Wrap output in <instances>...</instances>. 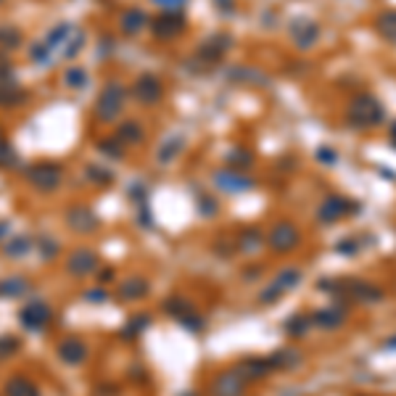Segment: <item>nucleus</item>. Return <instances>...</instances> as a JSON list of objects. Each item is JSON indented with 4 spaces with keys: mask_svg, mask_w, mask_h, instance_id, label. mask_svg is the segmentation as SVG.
I'll return each mask as SVG.
<instances>
[{
    "mask_svg": "<svg viewBox=\"0 0 396 396\" xmlns=\"http://www.w3.org/2000/svg\"><path fill=\"white\" fill-rule=\"evenodd\" d=\"M217 185H219V188H225L228 193H238V190L254 188V180L243 177V175H235V172H219V175H217Z\"/></svg>",
    "mask_w": 396,
    "mask_h": 396,
    "instance_id": "f8f14e48",
    "label": "nucleus"
},
{
    "mask_svg": "<svg viewBox=\"0 0 396 396\" xmlns=\"http://www.w3.org/2000/svg\"><path fill=\"white\" fill-rule=\"evenodd\" d=\"M138 98L146 100V103H156L158 98H161V85H158L156 77H151V74H146V77L138 82Z\"/></svg>",
    "mask_w": 396,
    "mask_h": 396,
    "instance_id": "2eb2a0df",
    "label": "nucleus"
},
{
    "mask_svg": "<svg viewBox=\"0 0 396 396\" xmlns=\"http://www.w3.org/2000/svg\"><path fill=\"white\" fill-rule=\"evenodd\" d=\"M375 30L378 35L383 40H388V42H396V11H383V13H378L375 19Z\"/></svg>",
    "mask_w": 396,
    "mask_h": 396,
    "instance_id": "ddd939ff",
    "label": "nucleus"
},
{
    "mask_svg": "<svg viewBox=\"0 0 396 396\" xmlns=\"http://www.w3.org/2000/svg\"><path fill=\"white\" fill-rule=\"evenodd\" d=\"M32 180L37 182V188L42 190H50V188H56L59 185V169L56 167H48V164H42V167L37 169H32Z\"/></svg>",
    "mask_w": 396,
    "mask_h": 396,
    "instance_id": "4468645a",
    "label": "nucleus"
},
{
    "mask_svg": "<svg viewBox=\"0 0 396 396\" xmlns=\"http://www.w3.org/2000/svg\"><path fill=\"white\" fill-rule=\"evenodd\" d=\"M167 312H169V315H175V317H180V320H182L185 315H190V312H193V307H190L188 301H180V298H172V301L167 304Z\"/></svg>",
    "mask_w": 396,
    "mask_h": 396,
    "instance_id": "b1692460",
    "label": "nucleus"
},
{
    "mask_svg": "<svg viewBox=\"0 0 396 396\" xmlns=\"http://www.w3.org/2000/svg\"><path fill=\"white\" fill-rule=\"evenodd\" d=\"M24 291H27V283H24L21 277H8V280L0 283V296L16 298V296H21Z\"/></svg>",
    "mask_w": 396,
    "mask_h": 396,
    "instance_id": "a211bd4d",
    "label": "nucleus"
},
{
    "mask_svg": "<svg viewBox=\"0 0 396 396\" xmlns=\"http://www.w3.org/2000/svg\"><path fill=\"white\" fill-rule=\"evenodd\" d=\"M122 132H124V138H127V140H132V143H135V140H140L138 124H127V127L122 129ZM122 132H119V135H122Z\"/></svg>",
    "mask_w": 396,
    "mask_h": 396,
    "instance_id": "bb28decb",
    "label": "nucleus"
},
{
    "mask_svg": "<svg viewBox=\"0 0 396 396\" xmlns=\"http://www.w3.org/2000/svg\"><path fill=\"white\" fill-rule=\"evenodd\" d=\"M6 396H40V391L27 378H11L6 383Z\"/></svg>",
    "mask_w": 396,
    "mask_h": 396,
    "instance_id": "dca6fc26",
    "label": "nucleus"
},
{
    "mask_svg": "<svg viewBox=\"0 0 396 396\" xmlns=\"http://www.w3.org/2000/svg\"><path fill=\"white\" fill-rule=\"evenodd\" d=\"M182 27H185V19H182V13H177V11H164V16L156 21V35L172 37V35H177Z\"/></svg>",
    "mask_w": 396,
    "mask_h": 396,
    "instance_id": "9b49d317",
    "label": "nucleus"
},
{
    "mask_svg": "<svg viewBox=\"0 0 396 396\" xmlns=\"http://www.w3.org/2000/svg\"><path fill=\"white\" fill-rule=\"evenodd\" d=\"M59 356L66 365H79L85 356H88V346L79 341V338H66L59 344Z\"/></svg>",
    "mask_w": 396,
    "mask_h": 396,
    "instance_id": "1a4fd4ad",
    "label": "nucleus"
},
{
    "mask_svg": "<svg viewBox=\"0 0 396 396\" xmlns=\"http://www.w3.org/2000/svg\"><path fill=\"white\" fill-rule=\"evenodd\" d=\"M122 24H124V32H127V35H135L138 30H143L146 16H143L140 11H127V13H124V19H122Z\"/></svg>",
    "mask_w": 396,
    "mask_h": 396,
    "instance_id": "412c9836",
    "label": "nucleus"
},
{
    "mask_svg": "<svg viewBox=\"0 0 396 396\" xmlns=\"http://www.w3.org/2000/svg\"><path fill=\"white\" fill-rule=\"evenodd\" d=\"M122 88H117V85H111L103 95H100V103H98V114L103 119H111V117H117L119 109H122Z\"/></svg>",
    "mask_w": 396,
    "mask_h": 396,
    "instance_id": "9d476101",
    "label": "nucleus"
},
{
    "mask_svg": "<svg viewBox=\"0 0 396 396\" xmlns=\"http://www.w3.org/2000/svg\"><path fill=\"white\" fill-rule=\"evenodd\" d=\"M286 330L291 333V336H304L309 330V325H312V317H307V315H296V317H291L286 322Z\"/></svg>",
    "mask_w": 396,
    "mask_h": 396,
    "instance_id": "6ab92c4d",
    "label": "nucleus"
},
{
    "mask_svg": "<svg viewBox=\"0 0 396 396\" xmlns=\"http://www.w3.org/2000/svg\"><path fill=\"white\" fill-rule=\"evenodd\" d=\"M148 293V283L146 280H127V283H122V291H119V296L122 298H143Z\"/></svg>",
    "mask_w": 396,
    "mask_h": 396,
    "instance_id": "f3484780",
    "label": "nucleus"
},
{
    "mask_svg": "<svg viewBox=\"0 0 396 396\" xmlns=\"http://www.w3.org/2000/svg\"><path fill=\"white\" fill-rule=\"evenodd\" d=\"M298 280H301V269L298 267H286L280 275L269 283L264 291H262V296H259V301L262 304H275L280 296H286L288 291H293V288L298 286Z\"/></svg>",
    "mask_w": 396,
    "mask_h": 396,
    "instance_id": "7ed1b4c3",
    "label": "nucleus"
},
{
    "mask_svg": "<svg viewBox=\"0 0 396 396\" xmlns=\"http://www.w3.org/2000/svg\"><path fill=\"white\" fill-rule=\"evenodd\" d=\"M391 146H394V148H396V124H394V127H391Z\"/></svg>",
    "mask_w": 396,
    "mask_h": 396,
    "instance_id": "c85d7f7f",
    "label": "nucleus"
},
{
    "mask_svg": "<svg viewBox=\"0 0 396 396\" xmlns=\"http://www.w3.org/2000/svg\"><path fill=\"white\" fill-rule=\"evenodd\" d=\"M30 251V240L27 238H13L8 246H6V254L8 257H21V254H27Z\"/></svg>",
    "mask_w": 396,
    "mask_h": 396,
    "instance_id": "5701e85b",
    "label": "nucleus"
},
{
    "mask_svg": "<svg viewBox=\"0 0 396 396\" xmlns=\"http://www.w3.org/2000/svg\"><path fill=\"white\" fill-rule=\"evenodd\" d=\"M19 320L27 330H42L50 320L48 304H42V301H30V304L19 312Z\"/></svg>",
    "mask_w": 396,
    "mask_h": 396,
    "instance_id": "423d86ee",
    "label": "nucleus"
},
{
    "mask_svg": "<svg viewBox=\"0 0 396 396\" xmlns=\"http://www.w3.org/2000/svg\"><path fill=\"white\" fill-rule=\"evenodd\" d=\"M248 386V378L240 373V367H233L228 373H219L214 380H211V388L209 394L211 396H243Z\"/></svg>",
    "mask_w": 396,
    "mask_h": 396,
    "instance_id": "f03ea898",
    "label": "nucleus"
},
{
    "mask_svg": "<svg viewBox=\"0 0 396 396\" xmlns=\"http://www.w3.org/2000/svg\"><path fill=\"white\" fill-rule=\"evenodd\" d=\"M146 325H148V317H135V320L129 322V327H124V338H132L135 333H140Z\"/></svg>",
    "mask_w": 396,
    "mask_h": 396,
    "instance_id": "a878e982",
    "label": "nucleus"
},
{
    "mask_svg": "<svg viewBox=\"0 0 396 396\" xmlns=\"http://www.w3.org/2000/svg\"><path fill=\"white\" fill-rule=\"evenodd\" d=\"M13 351H19V338H11V336L0 338V359H3V356H11Z\"/></svg>",
    "mask_w": 396,
    "mask_h": 396,
    "instance_id": "393cba45",
    "label": "nucleus"
},
{
    "mask_svg": "<svg viewBox=\"0 0 396 396\" xmlns=\"http://www.w3.org/2000/svg\"><path fill=\"white\" fill-rule=\"evenodd\" d=\"M317 37H320V27H317L315 21L296 19L293 24H291V40H293L301 50H307L309 45H315Z\"/></svg>",
    "mask_w": 396,
    "mask_h": 396,
    "instance_id": "0eeeda50",
    "label": "nucleus"
},
{
    "mask_svg": "<svg viewBox=\"0 0 396 396\" xmlns=\"http://www.w3.org/2000/svg\"><path fill=\"white\" fill-rule=\"evenodd\" d=\"M264 243H267V240H262V235H259L257 230H248V233H243V235H240V248H243V251H248V254H254V251H257V248H262Z\"/></svg>",
    "mask_w": 396,
    "mask_h": 396,
    "instance_id": "4be33fe9",
    "label": "nucleus"
},
{
    "mask_svg": "<svg viewBox=\"0 0 396 396\" xmlns=\"http://www.w3.org/2000/svg\"><path fill=\"white\" fill-rule=\"evenodd\" d=\"M351 204H349L346 198L341 196H327L322 204H320V209H317V219L322 222V225H330V222H338V219H344L351 211Z\"/></svg>",
    "mask_w": 396,
    "mask_h": 396,
    "instance_id": "39448f33",
    "label": "nucleus"
},
{
    "mask_svg": "<svg viewBox=\"0 0 396 396\" xmlns=\"http://www.w3.org/2000/svg\"><path fill=\"white\" fill-rule=\"evenodd\" d=\"M386 346H388V349H396V336H394V338H391V341H388Z\"/></svg>",
    "mask_w": 396,
    "mask_h": 396,
    "instance_id": "c756f323",
    "label": "nucleus"
},
{
    "mask_svg": "<svg viewBox=\"0 0 396 396\" xmlns=\"http://www.w3.org/2000/svg\"><path fill=\"white\" fill-rule=\"evenodd\" d=\"M298 240H301V235H298V230L291 222H277L275 228L269 230L267 246L272 251H277V254H286V251L298 246Z\"/></svg>",
    "mask_w": 396,
    "mask_h": 396,
    "instance_id": "20e7f679",
    "label": "nucleus"
},
{
    "mask_svg": "<svg viewBox=\"0 0 396 396\" xmlns=\"http://www.w3.org/2000/svg\"><path fill=\"white\" fill-rule=\"evenodd\" d=\"M98 267V257L93 254V251H88V248H82V251H74L69 257V272L71 275H88V272H93V269Z\"/></svg>",
    "mask_w": 396,
    "mask_h": 396,
    "instance_id": "6e6552de",
    "label": "nucleus"
},
{
    "mask_svg": "<svg viewBox=\"0 0 396 396\" xmlns=\"http://www.w3.org/2000/svg\"><path fill=\"white\" fill-rule=\"evenodd\" d=\"M88 298H90V301H98V298L103 301V298H106V293H103V291H93V293H88Z\"/></svg>",
    "mask_w": 396,
    "mask_h": 396,
    "instance_id": "cd10ccee",
    "label": "nucleus"
},
{
    "mask_svg": "<svg viewBox=\"0 0 396 396\" xmlns=\"http://www.w3.org/2000/svg\"><path fill=\"white\" fill-rule=\"evenodd\" d=\"M312 320H315L320 327H338V322L344 320V315L336 312V309H325V312H317Z\"/></svg>",
    "mask_w": 396,
    "mask_h": 396,
    "instance_id": "aec40b11",
    "label": "nucleus"
},
{
    "mask_svg": "<svg viewBox=\"0 0 396 396\" xmlns=\"http://www.w3.org/2000/svg\"><path fill=\"white\" fill-rule=\"evenodd\" d=\"M383 119H386V111L380 106V100H378L375 95H370V93L356 95L346 109V122L356 129H373V127H378Z\"/></svg>",
    "mask_w": 396,
    "mask_h": 396,
    "instance_id": "f257e3e1",
    "label": "nucleus"
}]
</instances>
